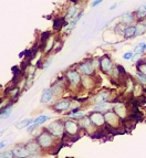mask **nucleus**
<instances>
[{
    "label": "nucleus",
    "mask_w": 146,
    "mask_h": 158,
    "mask_svg": "<svg viewBox=\"0 0 146 158\" xmlns=\"http://www.w3.org/2000/svg\"><path fill=\"white\" fill-rule=\"evenodd\" d=\"M77 8L75 7V6H73V7H71V8L68 10V15H66V17H65V19L66 20H71V19H73L74 18V16L77 15Z\"/></svg>",
    "instance_id": "2eb2a0df"
},
{
    "label": "nucleus",
    "mask_w": 146,
    "mask_h": 158,
    "mask_svg": "<svg viewBox=\"0 0 146 158\" xmlns=\"http://www.w3.org/2000/svg\"><path fill=\"white\" fill-rule=\"evenodd\" d=\"M116 7H117V3H114L113 6H111V7H110V10H113V9H115Z\"/></svg>",
    "instance_id": "2f4dec72"
},
{
    "label": "nucleus",
    "mask_w": 146,
    "mask_h": 158,
    "mask_svg": "<svg viewBox=\"0 0 146 158\" xmlns=\"http://www.w3.org/2000/svg\"><path fill=\"white\" fill-rule=\"evenodd\" d=\"M133 56H134V53L133 52H126L123 56V59L124 60H131V59H133Z\"/></svg>",
    "instance_id": "bb28decb"
},
{
    "label": "nucleus",
    "mask_w": 146,
    "mask_h": 158,
    "mask_svg": "<svg viewBox=\"0 0 146 158\" xmlns=\"http://www.w3.org/2000/svg\"><path fill=\"white\" fill-rule=\"evenodd\" d=\"M64 129V125H62L61 122H54L48 127V132H50L53 136H62Z\"/></svg>",
    "instance_id": "f03ea898"
},
{
    "label": "nucleus",
    "mask_w": 146,
    "mask_h": 158,
    "mask_svg": "<svg viewBox=\"0 0 146 158\" xmlns=\"http://www.w3.org/2000/svg\"><path fill=\"white\" fill-rule=\"evenodd\" d=\"M64 128H65L66 133L69 135H75L79 131V126H77V123L72 121H68L65 122V124H64Z\"/></svg>",
    "instance_id": "0eeeda50"
},
{
    "label": "nucleus",
    "mask_w": 146,
    "mask_h": 158,
    "mask_svg": "<svg viewBox=\"0 0 146 158\" xmlns=\"http://www.w3.org/2000/svg\"><path fill=\"white\" fill-rule=\"evenodd\" d=\"M83 116H84V114H83V113H77V112L71 114L72 118H82Z\"/></svg>",
    "instance_id": "cd10ccee"
},
{
    "label": "nucleus",
    "mask_w": 146,
    "mask_h": 158,
    "mask_svg": "<svg viewBox=\"0 0 146 158\" xmlns=\"http://www.w3.org/2000/svg\"><path fill=\"white\" fill-rule=\"evenodd\" d=\"M5 132V131H2V132H0V136H1V135H2V133Z\"/></svg>",
    "instance_id": "473e14b6"
},
{
    "label": "nucleus",
    "mask_w": 146,
    "mask_h": 158,
    "mask_svg": "<svg viewBox=\"0 0 146 158\" xmlns=\"http://www.w3.org/2000/svg\"><path fill=\"white\" fill-rule=\"evenodd\" d=\"M32 119H30V118H27V119H23L22 122H20L18 125H17V128H22V127H28L30 124H32Z\"/></svg>",
    "instance_id": "412c9836"
},
{
    "label": "nucleus",
    "mask_w": 146,
    "mask_h": 158,
    "mask_svg": "<svg viewBox=\"0 0 146 158\" xmlns=\"http://www.w3.org/2000/svg\"><path fill=\"white\" fill-rule=\"evenodd\" d=\"M66 77L70 81V83L72 84H79L80 81H81V77H80V74L77 71H69L66 73Z\"/></svg>",
    "instance_id": "6e6552de"
},
{
    "label": "nucleus",
    "mask_w": 146,
    "mask_h": 158,
    "mask_svg": "<svg viewBox=\"0 0 146 158\" xmlns=\"http://www.w3.org/2000/svg\"><path fill=\"white\" fill-rule=\"evenodd\" d=\"M136 77H137V79L140 80V82H141L142 84H146V74L142 73V72H137Z\"/></svg>",
    "instance_id": "5701e85b"
},
{
    "label": "nucleus",
    "mask_w": 146,
    "mask_h": 158,
    "mask_svg": "<svg viewBox=\"0 0 146 158\" xmlns=\"http://www.w3.org/2000/svg\"><path fill=\"white\" fill-rule=\"evenodd\" d=\"M100 66H101L102 71L105 72V73H109V72L112 71V69H113V62H112L111 59L107 56H104L101 59V61H100Z\"/></svg>",
    "instance_id": "7ed1b4c3"
},
{
    "label": "nucleus",
    "mask_w": 146,
    "mask_h": 158,
    "mask_svg": "<svg viewBox=\"0 0 146 158\" xmlns=\"http://www.w3.org/2000/svg\"><path fill=\"white\" fill-rule=\"evenodd\" d=\"M69 107H70V102L66 100L60 101V102H58L54 105V110H56V111H64V110H66V108Z\"/></svg>",
    "instance_id": "f8f14e48"
},
{
    "label": "nucleus",
    "mask_w": 146,
    "mask_h": 158,
    "mask_svg": "<svg viewBox=\"0 0 146 158\" xmlns=\"http://www.w3.org/2000/svg\"><path fill=\"white\" fill-rule=\"evenodd\" d=\"M53 96V91L52 89H47V90L43 91L42 96H41V103H48L51 101Z\"/></svg>",
    "instance_id": "9b49d317"
},
{
    "label": "nucleus",
    "mask_w": 146,
    "mask_h": 158,
    "mask_svg": "<svg viewBox=\"0 0 146 158\" xmlns=\"http://www.w3.org/2000/svg\"><path fill=\"white\" fill-rule=\"evenodd\" d=\"M15 157H29L30 152L28 150L27 146H17L15 149H12Z\"/></svg>",
    "instance_id": "39448f33"
},
{
    "label": "nucleus",
    "mask_w": 146,
    "mask_h": 158,
    "mask_svg": "<svg viewBox=\"0 0 146 158\" xmlns=\"http://www.w3.org/2000/svg\"><path fill=\"white\" fill-rule=\"evenodd\" d=\"M3 157H15V155H13V152L12 150H8L7 153H2L0 154V158H3Z\"/></svg>",
    "instance_id": "a878e982"
},
{
    "label": "nucleus",
    "mask_w": 146,
    "mask_h": 158,
    "mask_svg": "<svg viewBox=\"0 0 146 158\" xmlns=\"http://www.w3.org/2000/svg\"><path fill=\"white\" fill-rule=\"evenodd\" d=\"M107 98H109V93L104 92V93H101V94H98V96H96L95 101L98 103H103L107 100Z\"/></svg>",
    "instance_id": "aec40b11"
},
{
    "label": "nucleus",
    "mask_w": 146,
    "mask_h": 158,
    "mask_svg": "<svg viewBox=\"0 0 146 158\" xmlns=\"http://www.w3.org/2000/svg\"><path fill=\"white\" fill-rule=\"evenodd\" d=\"M40 147H41V146L39 145V143L38 142L28 143V145H27V148H28V150L30 152V155H31V154H35L33 156H37L35 154L40 152Z\"/></svg>",
    "instance_id": "9d476101"
},
{
    "label": "nucleus",
    "mask_w": 146,
    "mask_h": 158,
    "mask_svg": "<svg viewBox=\"0 0 146 158\" xmlns=\"http://www.w3.org/2000/svg\"><path fill=\"white\" fill-rule=\"evenodd\" d=\"M145 63H146V60H145Z\"/></svg>",
    "instance_id": "72a5a7b5"
},
{
    "label": "nucleus",
    "mask_w": 146,
    "mask_h": 158,
    "mask_svg": "<svg viewBox=\"0 0 146 158\" xmlns=\"http://www.w3.org/2000/svg\"><path fill=\"white\" fill-rule=\"evenodd\" d=\"M102 1H103V0H95V1H94V2H92V7H96V6L98 5H100V3L102 2Z\"/></svg>",
    "instance_id": "c756f323"
},
{
    "label": "nucleus",
    "mask_w": 146,
    "mask_h": 158,
    "mask_svg": "<svg viewBox=\"0 0 146 158\" xmlns=\"http://www.w3.org/2000/svg\"><path fill=\"white\" fill-rule=\"evenodd\" d=\"M90 119H91V122H92V124H94L95 126H103L104 122H105V117H104L101 113H98V112L91 114Z\"/></svg>",
    "instance_id": "20e7f679"
},
{
    "label": "nucleus",
    "mask_w": 146,
    "mask_h": 158,
    "mask_svg": "<svg viewBox=\"0 0 146 158\" xmlns=\"http://www.w3.org/2000/svg\"><path fill=\"white\" fill-rule=\"evenodd\" d=\"M49 119V117L48 116H45V115H41V116H38L37 118L35 119V123L37 125H41V124H43L45 121H48Z\"/></svg>",
    "instance_id": "4be33fe9"
},
{
    "label": "nucleus",
    "mask_w": 146,
    "mask_h": 158,
    "mask_svg": "<svg viewBox=\"0 0 146 158\" xmlns=\"http://www.w3.org/2000/svg\"><path fill=\"white\" fill-rule=\"evenodd\" d=\"M137 69L140 70V72L146 74V63L145 62H144V63L143 62H140V63L137 62Z\"/></svg>",
    "instance_id": "b1692460"
},
{
    "label": "nucleus",
    "mask_w": 146,
    "mask_h": 158,
    "mask_svg": "<svg viewBox=\"0 0 146 158\" xmlns=\"http://www.w3.org/2000/svg\"><path fill=\"white\" fill-rule=\"evenodd\" d=\"M37 126H38V125L35 124V123H33V124H30L29 126L27 127V131H28V132H32V131H33V129H35Z\"/></svg>",
    "instance_id": "c85d7f7f"
},
{
    "label": "nucleus",
    "mask_w": 146,
    "mask_h": 158,
    "mask_svg": "<svg viewBox=\"0 0 146 158\" xmlns=\"http://www.w3.org/2000/svg\"><path fill=\"white\" fill-rule=\"evenodd\" d=\"M6 145H7V144H6V142H1V143H0V149L5 147Z\"/></svg>",
    "instance_id": "7c9ffc66"
},
{
    "label": "nucleus",
    "mask_w": 146,
    "mask_h": 158,
    "mask_svg": "<svg viewBox=\"0 0 146 158\" xmlns=\"http://www.w3.org/2000/svg\"><path fill=\"white\" fill-rule=\"evenodd\" d=\"M135 33H136V27L128 26L124 29V37L126 38V39L135 37Z\"/></svg>",
    "instance_id": "ddd939ff"
},
{
    "label": "nucleus",
    "mask_w": 146,
    "mask_h": 158,
    "mask_svg": "<svg viewBox=\"0 0 146 158\" xmlns=\"http://www.w3.org/2000/svg\"><path fill=\"white\" fill-rule=\"evenodd\" d=\"M145 50H146V43H138L135 49H134V53L135 54H142Z\"/></svg>",
    "instance_id": "a211bd4d"
},
{
    "label": "nucleus",
    "mask_w": 146,
    "mask_h": 158,
    "mask_svg": "<svg viewBox=\"0 0 146 158\" xmlns=\"http://www.w3.org/2000/svg\"><path fill=\"white\" fill-rule=\"evenodd\" d=\"M136 16H137L138 19H144L146 17V5H143L141 6L140 8L137 9V11H136Z\"/></svg>",
    "instance_id": "4468645a"
},
{
    "label": "nucleus",
    "mask_w": 146,
    "mask_h": 158,
    "mask_svg": "<svg viewBox=\"0 0 146 158\" xmlns=\"http://www.w3.org/2000/svg\"><path fill=\"white\" fill-rule=\"evenodd\" d=\"M146 31V24L144 23H138L137 26H136V33L135 35H142V34L144 33V32Z\"/></svg>",
    "instance_id": "6ab92c4d"
},
{
    "label": "nucleus",
    "mask_w": 146,
    "mask_h": 158,
    "mask_svg": "<svg viewBox=\"0 0 146 158\" xmlns=\"http://www.w3.org/2000/svg\"><path fill=\"white\" fill-rule=\"evenodd\" d=\"M114 111H115V113L119 115V117H122V118L125 117V115H126V110H125L124 106H121V105L115 106Z\"/></svg>",
    "instance_id": "dca6fc26"
},
{
    "label": "nucleus",
    "mask_w": 146,
    "mask_h": 158,
    "mask_svg": "<svg viewBox=\"0 0 146 158\" xmlns=\"http://www.w3.org/2000/svg\"><path fill=\"white\" fill-rule=\"evenodd\" d=\"M122 21L124 22V23H132V22L134 21V17H133L132 13L126 12L125 15H123Z\"/></svg>",
    "instance_id": "f3484780"
},
{
    "label": "nucleus",
    "mask_w": 146,
    "mask_h": 158,
    "mask_svg": "<svg viewBox=\"0 0 146 158\" xmlns=\"http://www.w3.org/2000/svg\"><path fill=\"white\" fill-rule=\"evenodd\" d=\"M145 24H146V23H145Z\"/></svg>",
    "instance_id": "f704fd0d"
},
{
    "label": "nucleus",
    "mask_w": 146,
    "mask_h": 158,
    "mask_svg": "<svg viewBox=\"0 0 146 158\" xmlns=\"http://www.w3.org/2000/svg\"><path fill=\"white\" fill-rule=\"evenodd\" d=\"M94 69L95 68L91 62H84V63L80 64L79 66V70L85 75H91V74L94 73Z\"/></svg>",
    "instance_id": "423d86ee"
},
{
    "label": "nucleus",
    "mask_w": 146,
    "mask_h": 158,
    "mask_svg": "<svg viewBox=\"0 0 146 158\" xmlns=\"http://www.w3.org/2000/svg\"><path fill=\"white\" fill-rule=\"evenodd\" d=\"M63 23H64V20H62V19H56L54 20V28L56 29H60L63 26Z\"/></svg>",
    "instance_id": "393cba45"
},
{
    "label": "nucleus",
    "mask_w": 146,
    "mask_h": 158,
    "mask_svg": "<svg viewBox=\"0 0 146 158\" xmlns=\"http://www.w3.org/2000/svg\"><path fill=\"white\" fill-rule=\"evenodd\" d=\"M117 114H115L114 112H107V113L104 115L105 117V121L109 123L110 126H114L113 124H117Z\"/></svg>",
    "instance_id": "1a4fd4ad"
},
{
    "label": "nucleus",
    "mask_w": 146,
    "mask_h": 158,
    "mask_svg": "<svg viewBox=\"0 0 146 158\" xmlns=\"http://www.w3.org/2000/svg\"><path fill=\"white\" fill-rule=\"evenodd\" d=\"M37 142L42 148H49L53 145V135L50 132H44L37 137Z\"/></svg>",
    "instance_id": "f257e3e1"
}]
</instances>
